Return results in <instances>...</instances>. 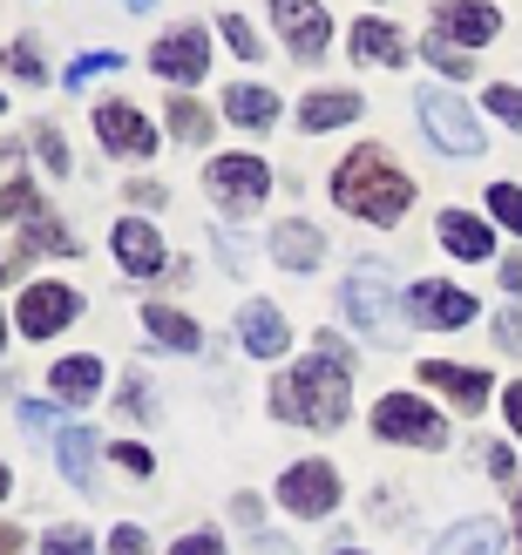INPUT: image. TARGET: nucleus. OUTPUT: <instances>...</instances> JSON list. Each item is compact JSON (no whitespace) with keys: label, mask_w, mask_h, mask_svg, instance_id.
<instances>
[{"label":"nucleus","mask_w":522,"mask_h":555,"mask_svg":"<svg viewBox=\"0 0 522 555\" xmlns=\"http://www.w3.org/2000/svg\"><path fill=\"white\" fill-rule=\"evenodd\" d=\"M150 68L170 75V81H198L211 68V35H204V27H177V35H163L150 48Z\"/></svg>","instance_id":"nucleus-10"},{"label":"nucleus","mask_w":522,"mask_h":555,"mask_svg":"<svg viewBox=\"0 0 522 555\" xmlns=\"http://www.w3.org/2000/svg\"><path fill=\"white\" fill-rule=\"evenodd\" d=\"M238 339H244V352H252V359H279L285 352V319L279 312H271V305H244V312H238Z\"/></svg>","instance_id":"nucleus-14"},{"label":"nucleus","mask_w":522,"mask_h":555,"mask_svg":"<svg viewBox=\"0 0 522 555\" xmlns=\"http://www.w3.org/2000/svg\"><path fill=\"white\" fill-rule=\"evenodd\" d=\"M271 413L292 427H319V434H333L346 421V346L333 332H319V352H306L271 386Z\"/></svg>","instance_id":"nucleus-1"},{"label":"nucleus","mask_w":522,"mask_h":555,"mask_svg":"<svg viewBox=\"0 0 522 555\" xmlns=\"http://www.w3.org/2000/svg\"><path fill=\"white\" fill-rule=\"evenodd\" d=\"M170 555H225V542H217V535H183Z\"/></svg>","instance_id":"nucleus-37"},{"label":"nucleus","mask_w":522,"mask_h":555,"mask_svg":"<svg viewBox=\"0 0 522 555\" xmlns=\"http://www.w3.org/2000/svg\"><path fill=\"white\" fill-rule=\"evenodd\" d=\"M353 54H360V62H400V35H394V27L387 21H360V27H353Z\"/></svg>","instance_id":"nucleus-25"},{"label":"nucleus","mask_w":522,"mask_h":555,"mask_svg":"<svg viewBox=\"0 0 522 555\" xmlns=\"http://www.w3.org/2000/svg\"><path fill=\"white\" fill-rule=\"evenodd\" d=\"M271 258H279L285 271H313L326 258V237L313 224H279V231H271Z\"/></svg>","instance_id":"nucleus-16"},{"label":"nucleus","mask_w":522,"mask_h":555,"mask_svg":"<svg viewBox=\"0 0 522 555\" xmlns=\"http://www.w3.org/2000/svg\"><path fill=\"white\" fill-rule=\"evenodd\" d=\"M415 108H421L428 135H434V143H442L448 156H475V150H482V129H475L469 108H461V95H448V89H421Z\"/></svg>","instance_id":"nucleus-3"},{"label":"nucleus","mask_w":522,"mask_h":555,"mask_svg":"<svg viewBox=\"0 0 522 555\" xmlns=\"http://www.w3.org/2000/svg\"><path fill=\"white\" fill-rule=\"evenodd\" d=\"M515 535H522V488H515Z\"/></svg>","instance_id":"nucleus-47"},{"label":"nucleus","mask_w":522,"mask_h":555,"mask_svg":"<svg viewBox=\"0 0 522 555\" xmlns=\"http://www.w3.org/2000/svg\"><path fill=\"white\" fill-rule=\"evenodd\" d=\"M143 325L156 332L163 346H177V352H198V346H204V332H198V319H183V312H170V305H150V312H143Z\"/></svg>","instance_id":"nucleus-21"},{"label":"nucleus","mask_w":522,"mask_h":555,"mask_svg":"<svg viewBox=\"0 0 522 555\" xmlns=\"http://www.w3.org/2000/svg\"><path fill=\"white\" fill-rule=\"evenodd\" d=\"M14 548H21V535L8 529V521H0V555H14Z\"/></svg>","instance_id":"nucleus-46"},{"label":"nucleus","mask_w":522,"mask_h":555,"mask_svg":"<svg viewBox=\"0 0 522 555\" xmlns=\"http://www.w3.org/2000/svg\"><path fill=\"white\" fill-rule=\"evenodd\" d=\"M488 108H496L502 122H515V129H522V89H488Z\"/></svg>","instance_id":"nucleus-32"},{"label":"nucleus","mask_w":522,"mask_h":555,"mask_svg":"<svg viewBox=\"0 0 522 555\" xmlns=\"http://www.w3.org/2000/svg\"><path fill=\"white\" fill-rule=\"evenodd\" d=\"M488 210H496L509 231H522V190H515V183H496V190H488Z\"/></svg>","instance_id":"nucleus-28"},{"label":"nucleus","mask_w":522,"mask_h":555,"mask_svg":"<svg viewBox=\"0 0 522 555\" xmlns=\"http://www.w3.org/2000/svg\"><path fill=\"white\" fill-rule=\"evenodd\" d=\"M482 454H488V475H502V481L515 475V454L509 448H482Z\"/></svg>","instance_id":"nucleus-40"},{"label":"nucleus","mask_w":522,"mask_h":555,"mask_svg":"<svg viewBox=\"0 0 522 555\" xmlns=\"http://www.w3.org/2000/svg\"><path fill=\"white\" fill-rule=\"evenodd\" d=\"M373 434L380 440H407V448H442V440H448L442 413H428L421 400H407V393H387L373 406Z\"/></svg>","instance_id":"nucleus-4"},{"label":"nucleus","mask_w":522,"mask_h":555,"mask_svg":"<svg viewBox=\"0 0 522 555\" xmlns=\"http://www.w3.org/2000/svg\"><path fill=\"white\" fill-rule=\"evenodd\" d=\"M496 8L488 0H442V35L448 41H496Z\"/></svg>","instance_id":"nucleus-15"},{"label":"nucleus","mask_w":522,"mask_h":555,"mask_svg":"<svg viewBox=\"0 0 522 555\" xmlns=\"http://www.w3.org/2000/svg\"><path fill=\"white\" fill-rule=\"evenodd\" d=\"M252 548H258V555H292V542H279V535H258Z\"/></svg>","instance_id":"nucleus-45"},{"label":"nucleus","mask_w":522,"mask_h":555,"mask_svg":"<svg viewBox=\"0 0 522 555\" xmlns=\"http://www.w3.org/2000/svg\"><path fill=\"white\" fill-rule=\"evenodd\" d=\"M496 339H502V352H522V319H515V312L496 319Z\"/></svg>","instance_id":"nucleus-38"},{"label":"nucleus","mask_w":522,"mask_h":555,"mask_svg":"<svg viewBox=\"0 0 522 555\" xmlns=\"http://www.w3.org/2000/svg\"><path fill=\"white\" fill-rule=\"evenodd\" d=\"M231 515L244 521V529H258V494H238V502H231Z\"/></svg>","instance_id":"nucleus-42"},{"label":"nucleus","mask_w":522,"mask_h":555,"mask_svg":"<svg viewBox=\"0 0 522 555\" xmlns=\"http://www.w3.org/2000/svg\"><path fill=\"white\" fill-rule=\"evenodd\" d=\"M225 41H231L238 54H258V35H252V27H244L238 14H225Z\"/></svg>","instance_id":"nucleus-35"},{"label":"nucleus","mask_w":522,"mask_h":555,"mask_svg":"<svg viewBox=\"0 0 522 555\" xmlns=\"http://www.w3.org/2000/svg\"><path fill=\"white\" fill-rule=\"evenodd\" d=\"M48 386H54L62 400H89L96 386H102V359H62V366L48 373Z\"/></svg>","instance_id":"nucleus-22"},{"label":"nucleus","mask_w":522,"mask_h":555,"mask_svg":"<svg viewBox=\"0 0 522 555\" xmlns=\"http://www.w3.org/2000/svg\"><path fill=\"white\" fill-rule=\"evenodd\" d=\"M428 62H442L448 75H469V54H461L448 35H428Z\"/></svg>","instance_id":"nucleus-30"},{"label":"nucleus","mask_w":522,"mask_h":555,"mask_svg":"<svg viewBox=\"0 0 522 555\" xmlns=\"http://www.w3.org/2000/svg\"><path fill=\"white\" fill-rule=\"evenodd\" d=\"M421 379L434 386V393H448L461 413H482V400H488V373H475V366H448V359H428Z\"/></svg>","instance_id":"nucleus-13"},{"label":"nucleus","mask_w":522,"mask_h":555,"mask_svg":"<svg viewBox=\"0 0 522 555\" xmlns=\"http://www.w3.org/2000/svg\"><path fill=\"white\" fill-rule=\"evenodd\" d=\"M442 244H448L455 258H488V251H496L488 224H482V217H469V210H448L442 217Z\"/></svg>","instance_id":"nucleus-20"},{"label":"nucleus","mask_w":522,"mask_h":555,"mask_svg":"<svg viewBox=\"0 0 522 555\" xmlns=\"http://www.w3.org/2000/svg\"><path fill=\"white\" fill-rule=\"evenodd\" d=\"M279 502H285L292 515L319 521V515H333V508H340V475H333L326 461H298V467H285V481H279Z\"/></svg>","instance_id":"nucleus-6"},{"label":"nucleus","mask_w":522,"mask_h":555,"mask_svg":"<svg viewBox=\"0 0 522 555\" xmlns=\"http://www.w3.org/2000/svg\"><path fill=\"white\" fill-rule=\"evenodd\" d=\"M116 461L129 467V475H150V454H143V448H136V440H123V448H116Z\"/></svg>","instance_id":"nucleus-39"},{"label":"nucleus","mask_w":522,"mask_h":555,"mask_svg":"<svg viewBox=\"0 0 522 555\" xmlns=\"http://www.w3.org/2000/svg\"><path fill=\"white\" fill-rule=\"evenodd\" d=\"M54 461H62V475L75 488H96V440L81 434V427H62L54 434Z\"/></svg>","instance_id":"nucleus-19"},{"label":"nucleus","mask_w":522,"mask_h":555,"mask_svg":"<svg viewBox=\"0 0 522 555\" xmlns=\"http://www.w3.org/2000/svg\"><path fill=\"white\" fill-rule=\"evenodd\" d=\"M0 217H41L35 183H8V190H0Z\"/></svg>","instance_id":"nucleus-27"},{"label":"nucleus","mask_w":522,"mask_h":555,"mask_svg":"<svg viewBox=\"0 0 522 555\" xmlns=\"http://www.w3.org/2000/svg\"><path fill=\"white\" fill-rule=\"evenodd\" d=\"M0 346H8V319H0Z\"/></svg>","instance_id":"nucleus-50"},{"label":"nucleus","mask_w":522,"mask_h":555,"mask_svg":"<svg viewBox=\"0 0 522 555\" xmlns=\"http://www.w3.org/2000/svg\"><path fill=\"white\" fill-rule=\"evenodd\" d=\"M75 319V292L68 285H27L21 292V332L27 339H48V332H62Z\"/></svg>","instance_id":"nucleus-12"},{"label":"nucleus","mask_w":522,"mask_h":555,"mask_svg":"<svg viewBox=\"0 0 522 555\" xmlns=\"http://www.w3.org/2000/svg\"><path fill=\"white\" fill-rule=\"evenodd\" d=\"M8 62H14V68H21L27 81H48V68H41V54H35V41H21V48L8 54Z\"/></svg>","instance_id":"nucleus-34"},{"label":"nucleus","mask_w":522,"mask_h":555,"mask_svg":"<svg viewBox=\"0 0 522 555\" xmlns=\"http://www.w3.org/2000/svg\"><path fill=\"white\" fill-rule=\"evenodd\" d=\"M35 150H41L48 170H68V150H62V129L54 122H35Z\"/></svg>","instance_id":"nucleus-29"},{"label":"nucleus","mask_w":522,"mask_h":555,"mask_svg":"<svg viewBox=\"0 0 522 555\" xmlns=\"http://www.w3.org/2000/svg\"><path fill=\"white\" fill-rule=\"evenodd\" d=\"M48 555H96L81 529H48Z\"/></svg>","instance_id":"nucleus-31"},{"label":"nucleus","mask_w":522,"mask_h":555,"mask_svg":"<svg viewBox=\"0 0 522 555\" xmlns=\"http://www.w3.org/2000/svg\"><path fill=\"white\" fill-rule=\"evenodd\" d=\"M109 555H150L143 529H116V535H109Z\"/></svg>","instance_id":"nucleus-36"},{"label":"nucleus","mask_w":522,"mask_h":555,"mask_svg":"<svg viewBox=\"0 0 522 555\" xmlns=\"http://www.w3.org/2000/svg\"><path fill=\"white\" fill-rule=\"evenodd\" d=\"M407 312H415L421 325H469L475 319V298L461 292V285H448V278H421L415 292H407Z\"/></svg>","instance_id":"nucleus-9"},{"label":"nucleus","mask_w":522,"mask_h":555,"mask_svg":"<svg viewBox=\"0 0 522 555\" xmlns=\"http://www.w3.org/2000/svg\"><path fill=\"white\" fill-rule=\"evenodd\" d=\"M96 135H102V150H116V156H150L156 150V129L136 116L129 102H102L96 108Z\"/></svg>","instance_id":"nucleus-11"},{"label":"nucleus","mask_w":522,"mask_h":555,"mask_svg":"<svg viewBox=\"0 0 522 555\" xmlns=\"http://www.w3.org/2000/svg\"><path fill=\"white\" fill-rule=\"evenodd\" d=\"M509 427H515V434H522V379H515V386H509Z\"/></svg>","instance_id":"nucleus-44"},{"label":"nucleus","mask_w":522,"mask_h":555,"mask_svg":"<svg viewBox=\"0 0 522 555\" xmlns=\"http://www.w3.org/2000/svg\"><path fill=\"white\" fill-rule=\"evenodd\" d=\"M502 292H515V298H522V258H509V264H502Z\"/></svg>","instance_id":"nucleus-43"},{"label":"nucleus","mask_w":522,"mask_h":555,"mask_svg":"<svg viewBox=\"0 0 522 555\" xmlns=\"http://www.w3.org/2000/svg\"><path fill=\"white\" fill-rule=\"evenodd\" d=\"M265 8H271V21H279V35L298 62H319L326 41H333V14H326L319 0H265Z\"/></svg>","instance_id":"nucleus-5"},{"label":"nucleus","mask_w":522,"mask_h":555,"mask_svg":"<svg viewBox=\"0 0 522 555\" xmlns=\"http://www.w3.org/2000/svg\"><path fill=\"white\" fill-rule=\"evenodd\" d=\"M123 8H136V14H143V8H156V0H123Z\"/></svg>","instance_id":"nucleus-48"},{"label":"nucleus","mask_w":522,"mask_h":555,"mask_svg":"<svg viewBox=\"0 0 522 555\" xmlns=\"http://www.w3.org/2000/svg\"><path fill=\"white\" fill-rule=\"evenodd\" d=\"M340 555H360V548H340Z\"/></svg>","instance_id":"nucleus-51"},{"label":"nucleus","mask_w":522,"mask_h":555,"mask_svg":"<svg viewBox=\"0 0 522 555\" xmlns=\"http://www.w3.org/2000/svg\"><path fill=\"white\" fill-rule=\"evenodd\" d=\"M0 494H8V467H0Z\"/></svg>","instance_id":"nucleus-49"},{"label":"nucleus","mask_w":522,"mask_h":555,"mask_svg":"<svg viewBox=\"0 0 522 555\" xmlns=\"http://www.w3.org/2000/svg\"><path fill=\"white\" fill-rule=\"evenodd\" d=\"M170 129L183 135V143H198V135L211 129V116H204V108L190 102V95H177V102H170Z\"/></svg>","instance_id":"nucleus-26"},{"label":"nucleus","mask_w":522,"mask_h":555,"mask_svg":"<svg viewBox=\"0 0 522 555\" xmlns=\"http://www.w3.org/2000/svg\"><path fill=\"white\" fill-rule=\"evenodd\" d=\"M496 521H461V529H448L442 542H434V555H496Z\"/></svg>","instance_id":"nucleus-24"},{"label":"nucleus","mask_w":522,"mask_h":555,"mask_svg":"<svg viewBox=\"0 0 522 555\" xmlns=\"http://www.w3.org/2000/svg\"><path fill=\"white\" fill-rule=\"evenodd\" d=\"M204 183H211V197L225 204V210H252V204H265V190H271L258 156H217Z\"/></svg>","instance_id":"nucleus-8"},{"label":"nucleus","mask_w":522,"mask_h":555,"mask_svg":"<svg viewBox=\"0 0 522 555\" xmlns=\"http://www.w3.org/2000/svg\"><path fill=\"white\" fill-rule=\"evenodd\" d=\"M225 116L244 122V129H271V122H279V95H271V89H252V81H238V89H225Z\"/></svg>","instance_id":"nucleus-18"},{"label":"nucleus","mask_w":522,"mask_h":555,"mask_svg":"<svg viewBox=\"0 0 522 555\" xmlns=\"http://www.w3.org/2000/svg\"><path fill=\"white\" fill-rule=\"evenodd\" d=\"M360 116V95H306V108H298V122L306 129H340V122H353Z\"/></svg>","instance_id":"nucleus-23"},{"label":"nucleus","mask_w":522,"mask_h":555,"mask_svg":"<svg viewBox=\"0 0 522 555\" xmlns=\"http://www.w3.org/2000/svg\"><path fill=\"white\" fill-rule=\"evenodd\" d=\"M116 258L129 271H163V237L143 224V217H123V224H116Z\"/></svg>","instance_id":"nucleus-17"},{"label":"nucleus","mask_w":522,"mask_h":555,"mask_svg":"<svg viewBox=\"0 0 522 555\" xmlns=\"http://www.w3.org/2000/svg\"><path fill=\"white\" fill-rule=\"evenodd\" d=\"M346 312H353V325L360 332H387L394 325V278L380 271V264H353V278H346Z\"/></svg>","instance_id":"nucleus-7"},{"label":"nucleus","mask_w":522,"mask_h":555,"mask_svg":"<svg viewBox=\"0 0 522 555\" xmlns=\"http://www.w3.org/2000/svg\"><path fill=\"white\" fill-rule=\"evenodd\" d=\"M123 413H129V421H143V413H150V400H143V386H123Z\"/></svg>","instance_id":"nucleus-41"},{"label":"nucleus","mask_w":522,"mask_h":555,"mask_svg":"<svg viewBox=\"0 0 522 555\" xmlns=\"http://www.w3.org/2000/svg\"><path fill=\"white\" fill-rule=\"evenodd\" d=\"M116 62H123V54H109V48H102V54H81V62L68 68V81H89V75H109V68H116Z\"/></svg>","instance_id":"nucleus-33"},{"label":"nucleus","mask_w":522,"mask_h":555,"mask_svg":"<svg viewBox=\"0 0 522 555\" xmlns=\"http://www.w3.org/2000/svg\"><path fill=\"white\" fill-rule=\"evenodd\" d=\"M333 197H340V210L367 217V224H394V217L415 204V183H407L380 150H353L333 170Z\"/></svg>","instance_id":"nucleus-2"}]
</instances>
